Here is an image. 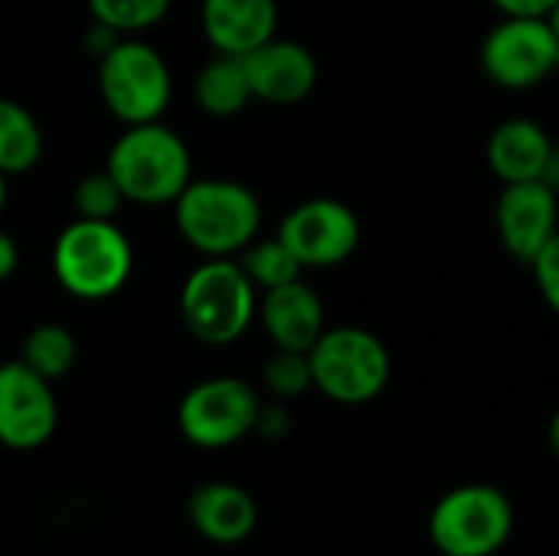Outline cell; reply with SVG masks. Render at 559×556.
<instances>
[{"label":"cell","mask_w":559,"mask_h":556,"mask_svg":"<svg viewBox=\"0 0 559 556\" xmlns=\"http://www.w3.org/2000/svg\"><path fill=\"white\" fill-rule=\"evenodd\" d=\"M554 147V138L534 118H508L488 138V167L501 184L544 180Z\"/></svg>","instance_id":"obj_16"},{"label":"cell","mask_w":559,"mask_h":556,"mask_svg":"<svg viewBox=\"0 0 559 556\" xmlns=\"http://www.w3.org/2000/svg\"><path fill=\"white\" fill-rule=\"evenodd\" d=\"M3 203H7V174L0 170V213H3Z\"/></svg>","instance_id":"obj_32"},{"label":"cell","mask_w":559,"mask_h":556,"mask_svg":"<svg viewBox=\"0 0 559 556\" xmlns=\"http://www.w3.org/2000/svg\"><path fill=\"white\" fill-rule=\"evenodd\" d=\"M239 265H242V272L249 275V282H252L255 288H262V292L301 279V262L292 256V249H288L278 236L259 239V242L252 239V242L242 249V262H239Z\"/></svg>","instance_id":"obj_21"},{"label":"cell","mask_w":559,"mask_h":556,"mask_svg":"<svg viewBox=\"0 0 559 556\" xmlns=\"http://www.w3.org/2000/svg\"><path fill=\"white\" fill-rule=\"evenodd\" d=\"M203 33L223 56H246L278 26L275 0H203Z\"/></svg>","instance_id":"obj_15"},{"label":"cell","mask_w":559,"mask_h":556,"mask_svg":"<svg viewBox=\"0 0 559 556\" xmlns=\"http://www.w3.org/2000/svg\"><path fill=\"white\" fill-rule=\"evenodd\" d=\"M531 265H534V279H537V288H540L547 308L559 318V229L550 236V242L537 252V259Z\"/></svg>","instance_id":"obj_25"},{"label":"cell","mask_w":559,"mask_h":556,"mask_svg":"<svg viewBox=\"0 0 559 556\" xmlns=\"http://www.w3.org/2000/svg\"><path fill=\"white\" fill-rule=\"evenodd\" d=\"M95 23L111 33H138L160 23L170 10V0H88Z\"/></svg>","instance_id":"obj_22"},{"label":"cell","mask_w":559,"mask_h":556,"mask_svg":"<svg viewBox=\"0 0 559 556\" xmlns=\"http://www.w3.org/2000/svg\"><path fill=\"white\" fill-rule=\"evenodd\" d=\"M278 239L292 249L301 269H334L360 246L357 213L331 197L298 203L278 226Z\"/></svg>","instance_id":"obj_10"},{"label":"cell","mask_w":559,"mask_h":556,"mask_svg":"<svg viewBox=\"0 0 559 556\" xmlns=\"http://www.w3.org/2000/svg\"><path fill=\"white\" fill-rule=\"evenodd\" d=\"M98 88L111 115L124 125L160 121L170 102V69L154 46L115 39L98 59Z\"/></svg>","instance_id":"obj_7"},{"label":"cell","mask_w":559,"mask_h":556,"mask_svg":"<svg viewBox=\"0 0 559 556\" xmlns=\"http://www.w3.org/2000/svg\"><path fill=\"white\" fill-rule=\"evenodd\" d=\"M501 16H544L557 0H491Z\"/></svg>","instance_id":"obj_27"},{"label":"cell","mask_w":559,"mask_h":556,"mask_svg":"<svg viewBox=\"0 0 559 556\" xmlns=\"http://www.w3.org/2000/svg\"><path fill=\"white\" fill-rule=\"evenodd\" d=\"M105 170L134 203H174L190 184V151L160 121L128 125L115 141Z\"/></svg>","instance_id":"obj_2"},{"label":"cell","mask_w":559,"mask_h":556,"mask_svg":"<svg viewBox=\"0 0 559 556\" xmlns=\"http://www.w3.org/2000/svg\"><path fill=\"white\" fill-rule=\"evenodd\" d=\"M16 262H20V249H16V242L0 229V282H7V279L16 272Z\"/></svg>","instance_id":"obj_28"},{"label":"cell","mask_w":559,"mask_h":556,"mask_svg":"<svg viewBox=\"0 0 559 556\" xmlns=\"http://www.w3.org/2000/svg\"><path fill=\"white\" fill-rule=\"evenodd\" d=\"M255 501L233 482H210L200 485L190 498V521L193 528L219 547L242 544L255 531Z\"/></svg>","instance_id":"obj_17"},{"label":"cell","mask_w":559,"mask_h":556,"mask_svg":"<svg viewBox=\"0 0 559 556\" xmlns=\"http://www.w3.org/2000/svg\"><path fill=\"white\" fill-rule=\"evenodd\" d=\"M259 393L239 377H213L197 383L177 410L180 433L200 449H226L246 439L259 419Z\"/></svg>","instance_id":"obj_9"},{"label":"cell","mask_w":559,"mask_h":556,"mask_svg":"<svg viewBox=\"0 0 559 556\" xmlns=\"http://www.w3.org/2000/svg\"><path fill=\"white\" fill-rule=\"evenodd\" d=\"M255 308V285L233 259H210L197 265L180 292L183 324L203 344H233L242 338Z\"/></svg>","instance_id":"obj_5"},{"label":"cell","mask_w":559,"mask_h":556,"mask_svg":"<svg viewBox=\"0 0 559 556\" xmlns=\"http://www.w3.org/2000/svg\"><path fill=\"white\" fill-rule=\"evenodd\" d=\"M262 324L278 351L308 354L324 334V301L301 279L269 288L262 298Z\"/></svg>","instance_id":"obj_14"},{"label":"cell","mask_w":559,"mask_h":556,"mask_svg":"<svg viewBox=\"0 0 559 556\" xmlns=\"http://www.w3.org/2000/svg\"><path fill=\"white\" fill-rule=\"evenodd\" d=\"M544 20H547V26L554 29V36H557V43H559V0L544 13Z\"/></svg>","instance_id":"obj_31"},{"label":"cell","mask_w":559,"mask_h":556,"mask_svg":"<svg viewBox=\"0 0 559 556\" xmlns=\"http://www.w3.org/2000/svg\"><path fill=\"white\" fill-rule=\"evenodd\" d=\"M72 203L82 220H111L115 223L118 210L124 206V193L108 170H98L75 184Z\"/></svg>","instance_id":"obj_23"},{"label":"cell","mask_w":559,"mask_h":556,"mask_svg":"<svg viewBox=\"0 0 559 556\" xmlns=\"http://www.w3.org/2000/svg\"><path fill=\"white\" fill-rule=\"evenodd\" d=\"M265 387H269L275 397H282V400H295V397L308 393V390L314 387L308 354L278 351V354L265 364Z\"/></svg>","instance_id":"obj_24"},{"label":"cell","mask_w":559,"mask_h":556,"mask_svg":"<svg viewBox=\"0 0 559 556\" xmlns=\"http://www.w3.org/2000/svg\"><path fill=\"white\" fill-rule=\"evenodd\" d=\"M481 69L498 88H537L559 69L557 36L544 16H501L481 43Z\"/></svg>","instance_id":"obj_8"},{"label":"cell","mask_w":559,"mask_h":556,"mask_svg":"<svg viewBox=\"0 0 559 556\" xmlns=\"http://www.w3.org/2000/svg\"><path fill=\"white\" fill-rule=\"evenodd\" d=\"M292 429V416L282 406H262L259 419H255V433H262L265 439H285Z\"/></svg>","instance_id":"obj_26"},{"label":"cell","mask_w":559,"mask_h":556,"mask_svg":"<svg viewBox=\"0 0 559 556\" xmlns=\"http://www.w3.org/2000/svg\"><path fill=\"white\" fill-rule=\"evenodd\" d=\"M134 252L128 236L111 220L69 223L52 249V269L59 285L85 301L111 298L131 279Z\"/></svg>","instance_id":"obj_3"},{"label":"cell","mask_w":559,"mask_h":556,"mask_svg":"<svg viewBox=\"0 0 559 556\" xmlns=\"http://www.w3.org/2000/svg\"><path fill=\"white\" fill-rule=\"evenodd\" d=\"M43 154V131L36 118L13 98H0V170L23 174Z\"/></svg>","instance_id":"obj_19"},{"label":"cell","mask_w":559,"mask_h":556,"mask_svg":"<svg viewBox=\"0 0 559 556\" xmlns=\"http://www.w3.org/2000/svg\"><path fill=\"white\" fill-rule=\"evenodd\" d=\"M314 390L344 406H364L377 400L393 374L386 344L367 328H324L308 351Z\"/></svg>","instance_id":"obj_4"},{"label":"cell","mask_w":559,"mask_h":556,"mask_svg":"<svg viewBox=\"0 0 559 556\" xmlns=\"http://www.w3.org/2000/svg\"><path fill=\"white\" fill-rule=\"evenodd\" d=\"M79 357V344L69 328L62 324H39L23 338V364L36 370L43 380H59L72 370Z\"/></svg>","instance_id":"obj_20"},{"label":"cell","mask_w":559,"mask_h":556,"mask_svg":"<svg viewBox=\"0 0 559 556\" xmlns=\"http://www.w3.org/2000/svg\"><path fill=\"white\" fill-rule=\"evenodd\" d=\"M498 239L518 262H534L559 229V193L544 180L504 184L495 206Z\"/></svg>","instance_id":"obj_12"},{"label":"cell","mask_w":559,"mask_h":556,"mask_svg":"<svg viewBox=\"0 0 559 556\" xmlns=\"http://www.w3.org/2000/svg\"><path fill=\"white\" fill-rule=\"evenodd\" d=\"M544 184L554 187L559 193V147H554V157H550V164H547V170H544Z\"/></svg>","instance_id":"obj_29"},{"label":"cell","mask_w":559,"mask_h":556,"mask_svg":"<svg viewBox=\"0 0 559 556\" xmlns=\"http://www.w3.org/2000/svg\"><path fill=\"white\" fill-rule=\"evenodd\" d=\"M514 534V505L495 485H459L429 514V537L442 556H495Z\"/></svg>","instance_id":"obj_6"},{"label":"cell","mask_w":559,"mask_h":556,"mask_svg":"<svg viewBox=\"0 0 559 556\" xmlns=\"http://www.w3.org/2000/svg\"><path fill=\"white\" fill-rule=\"evenodd\" d=\"M547 442H550V452L559 459V406L557 413L550 416V429H547Z\"/></svg>","instance_id":"obj_30"},{"label":"cell","mask_w":559,"mask_h":556,"mask_svg":"<svg viewBox=\"0 0 559 556\" xmlns=\"http://www.w3.org/2000/svg\"><path fill=\"white\" fill-rule=\"evenodd\" d=\"M252 98L269 105H295L308 98L318 85V59L308 46L295 39L272 36L269 43L255 46L242 56Z\"/></svg>","instance_id":"obj_13"},{"label":"cell","mask_w":559,"mask_h":556,"mask_svg":"<svg viewBox=\"0 0 559 556\" xmlns=\"http://www.w3.org/2000/svg\"><path fill=\"white\" fill-rule=\"evenodd\" d=\"M193 95H197V105L213 118L239 115L252 102V88H249L242 56H223L219 52L213 62H206L197 75Z\"/></svg>","instance_id":"obj_18"},{"label":"cell","mask_w":559,"mask_h":556,"mask_svg":"<svg viewBox=\"0 0 559 556\" xmlns=\"http://www.w3.org/2000/svg\"><path fill=\"white\" fill-rule=\"evenodd\" d=\"M174 203L183 239L210 259H229L259 236L262 206L246 184L190 180Z\"/></svg>","instance_id":"obj_1"},{"label":"cell","mask_w":559,"mask_h":556,"mask_svg":"<svg viewBox=\"0 0 559 556\" xmlns=\"http://www.w3.org/2000/svg\"><path fill=\"white\" fill-rule=\"evenodd\" d=\"M59 406L49 380L29 370L23 360L0 367V446L13 452L39 449L52 439Z\"/></svg>","instance_id":"obj_11"}]
</instances>
